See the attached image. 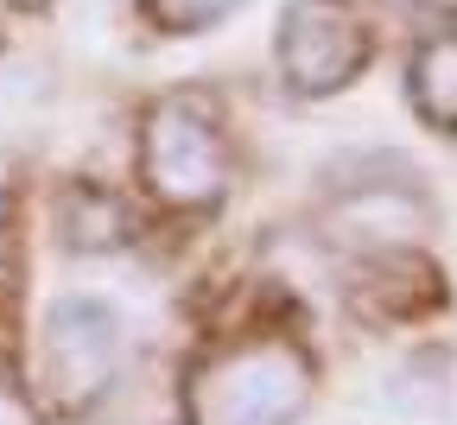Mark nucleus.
Masks as SVG:
<instances>
[{"label":"nucleus","instance_id":"f257e3e1","mask_svg":"<svg viewBox=\"0 0 457 425\" xmlns=\"http://www.w3.org/2000/svg\"><path fill=\"white\" fill-rule=\"evenodd\" d=\"M312 355L293 337H242L204 355L185 381L191 425H293L312 400Z\"/></svg>","mask_w":457,"mask_h":425},{"label":"nucleus","instance_id":"f03ea898","mask_svg":"<svg viewBox=\"0 0 457 425\" xmlns=\"http://www.w3.org/2000/svg\"><path fill=\"white\" fill-rule=\"evenodd\" d=\"M140 178L165 210L222 204L228 178H236V153H228L216 108H204L197 96H165L140 128Z\"/></svg>","mask_w":457,"mask_h":425},{"label":"nucleus","instance_id":"7ed1b4c3","mask_svg":"<svg viewBox=\"0 0 457 425\" xmlns=\"http://www.w3.org/2000/svg\"><path fill=\"white\" fill-rule=\"evenodd\" d=\"M121 355H128V330H121V312L102 305L89 292H71L45 312V330H38V381H45V400L57 412H89L114 375H121Z\"/></svg>","mask_w":457,"mask_h":425},{"label":"nucleus","instance_id":"20e7f679","mask_svg":"<svg viewBox=\"0 0 457 425\" xmlns=\"http://www.w3.org/2000/svg\"><path fill=\"white\" fill-rule=\"evenodd\" d=\"M369 20L356 0H293L279 13V77L299 96H337L369 64Z\"/></svg>","mask_w":457,"mask_h":425},{"label":"nucleus","instance_id":"39448f33","mask_svg":"<svg viewBox=\"0 0 457 425\" xmlns=\"http://www.w3.org/2000/svg\"><path fill=\"white\" fill-rule=\"evenodd\" d=\"M426 222V204L407 185H362L356 197H343L330 210V235H343L350 248L362 254H387V248H407Z\"/></svg>","mask_w":457,"mask_h":425},{"label":"nucleus","instance_id":"423d86ee","mask_svg":"<svg viewBox=\"0 0 457 425\" xmlns=\"http://www.w3.org/2000/svg\"><path fill=\"white\" fill-rule=\"evenodd\" d=\"M407 102L426 128L457 134V32H432L420 38L413 64H407Z\"/></svg>","mask_w":457,"mask_h":425},{"label":"nucleus","instance_id":"0eeeda50","mask_svg":"<svg viewBox=\"0 0 457 425\" xmlns=\"http://www.w3.org/2000/svg\"><path fill=\"white\" fill-rule=\"evenodd\" d=\"M236 7H242V0H146V20L159 32H210Z\"/></svg>","mask_w":457,"mask_h":425},{"label":"nucleus","instance_id":"6e6552de","mask_svg":"<svg viewBox=\"0 0 457 425\" xmlns=\"http://www.w3.org/2000/svg\"><path fill=\"white\" fill-rule=\"evenodd\" d=\"M407 7H438V13H457V0H407Z\"/></svg>","mask_w":457,"mask_h":425},{"label":"nucleus","instance_id":"1a4fd4ad","mask_svg":"<svg viewBox=\"0 0 457 425\" xmlns=\"http://www.w3.org/2000/svg\"><path fill=\"white\" fill-rule=\"evenodd\" d=\"M0 425H26V419H20V412H13L7 400H0Z\"/></svg>","mask_w":457,"mask_h":425},{"label":"nucleus","instance_id":"9d476101","mask_svg":"<svg viewBox=\"0 0 457 425\" xmlns=\"http://www.w3.org/2000/svg\"><path fill=\"white\" fill-rule=\"evenodd\" d=\"M7 7H45V0H7Z\"/></svg>","mask_w":457,"mask_h":425}]
</instances>
